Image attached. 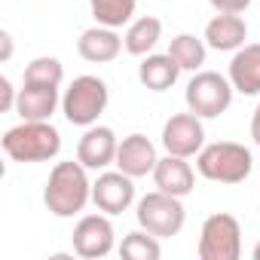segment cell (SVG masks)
I'll list each match as a JSON object with an SVG mask.
<instances>
[{"label": "cell", "instance_id": "obj_1", "mask_svg": "<svg viewBox=\"0 0 260 260\" xmlns=\"http://www.w3.org/2000/svg\"><path fill=\"white\" fill-rule=\"evenodd\" d=\"M89 169L77 159L71 162H55V169L49 172L46 190H43V202L49 208V214L55 217H74L80 214L89 199H92V181L86 175Z\"/></svg>", "mask_w": 260, "mask_h": 260}, {"label": "cell", "instance_id": "obj_2", "mask_svg": "<svg viewBox=\"0 0 260 260\" xmlns=\"http://www.w3.org/2000/svg\"><path fill=\"white\" fill-rule=\"evenodd\" d=\"M0 144L13 162H46L58 156L61 135L49 119H22L19 125L7 128Z\"/></svg>", "mask_w": 260, "mask_h": 260}, {"label": "cell", "instance_id": "obj_3", "mask_svg": "<svg viewBox=\"0 0 260 260\" xmlns=\"http://www.w3.org/2000/svg\"><path fill=\"white\" fill-rule=\"evenodd\" d=\"M254 169V156L245 144L214 141L196 153V172L217 184H242Z\"/></svg>", "mask_w": 260, "mask_h": 260}, {"label": "cell", "instance_id": "obj_4", "mask_svg": "<svg viewBox=\"0 0 260 260\" xmlns=\"http://www.w3.org/2000/svg\"><path fill=\"white\" fill-rule=\"evenodd\" d=\"M107 101H110L107 83H104L101 77L83 74V77H77V80L64 89V95H61V113H64V119H68L71 125L89 128V125L98 122V116L104 113Z\"/></svg>", "mask_w": 260, "mask_h": 260}, {"label": "cell", "instance_id": "obj_5", "mask_svg": "<svg viewBox=\"0 0 260 260\" xmlns=\"http://www.w3.org/2000/svg\"><path fill=\"white\" fill-rule=\"evenodd\" d=\"M233 92H236V89H233L230 77H223V74H217V71H199V74L187 83L184 98H187V107H190L196 116L214 119V116H220L223 110H230Z\"/></svg>", "mask_w": 260, "mask_h": 260}, {"label": "cell", "instance_id": "obj_6", "mask_svg": "<svg viewBox=\"0 0 260 260\" xmlns=\"http://www.w3.org/2000/svg\"><path fill=\"white\" fill-rule=\"evenodd\" d=\"M138 226L159 236V239H172L184 230V220H187V211L181 205V196H172V193H162V190H153L147 193L141 202H138Z\"/></svg>", "mask_w": 260, "mask_h": 260}, {"label": "cell", "instance_id": "obj_7", "mask_svg": "<svg viewBox=\"0 0 260 260\" xmlns=\"http://www.w3.org/2000/svg\"><path fill=\"white\" fill-rule=\"evenodd\" d=\"M199 257L202 260H239L242 257V226L233 214L217 211L202 223Z\"/></svg>", "mask_w": 260, "mask_h": 260}, {"label": "cell", "instance_id": "obj_8", "mask_svg": "<svg viewBox=\"0 0 260 260\" xmlns=\"http://www.w3.org/2000/svg\"><path fill=\"white\" fill-rule=\"evenodd\" d=\"M162 147L172 156H196L205 147V128H202V116L190 113H175L166 125H162Z\"/></svg>", "mask_w": 260, "mask_h": 260}, {"label": "cell", "instance_id": "obj_9", "mask_svg": "<svg viewBox=\"0 0 260 260\" xmlns=\"http://www.w3.org/2000/svg\"><path fill=\"white\" fill-rule=\"evenodd\" d=\"M74 251L86 260H98V257H107L113 251V242H116V233H113V223L107 214H86L80 217V223L74 226Z\"/></svg>", "mask_w": 260, "mask_h": 260}, {"label": "cell", "instance_id": "obj_10", "mask_svg": "<svg viewBox=\"0 0 260 260\" xmlns=\"http://www.w3.org/2000/svg\"><path fill=\"white\" fill-rule=\"evenodd\" d=\"M92 202L104 214H122L128 205L135 202V178H128L125 172H104L92 184Z\"/></svg>", "mask_w": 260, "mask_h": 260}, {"label": "cell", "instance_id": "obj_11", "mask_svg": "<svg viewBox=\"0 0 260 260\" xmlns=\"http://www.w3.org/2000/svg\"><path fill=\"white\" fill-rule=\"evenodd\" d=\"M116 150H119V141L113 135V128L89 125L80 138V144H77V159L86 169L98 172V169H107L110 162H116Z\"/></svg>", "mask_w": 260, "mask_h": 260}, {"label": "cell", "instance_id": "obj_12", "mask_svg": "<svg viewBox=\"0 0 260 260\" xmlns=\"http://www.w3.org/2000/svg\"><path fill=\"white\" fill-rule=\"evenodd\" d=\"M159 156H156V147L147 135L135 132L119 141V150H116V169L125 172L128 178H147L153 175Z\"/></svg>", "mask_w": 260, "mask_h": 260}, {"label": "cell", "instance_id": "obj_13", "mask_svg": "<svg viewBox=\"0 0 260 260\" xmlns=\"http://www.w3.org/2000/svg\"><path fill=\"white\" fill-rule=\"evenodd\" d=\"M202 40L211 49H217V52H236L248 40V25H245V19L239 13H217L205 25V37Z\"/></svg>", "mask_w": 260, "mask_h": 260}, {"label": "cell", "instance_id": "obj_14", "mask_svg": "<svg viewBox=\"0 0 260 260\" xmlns=\"http://www.w3.org/2000/svg\"><path fill=\"white\" fill-rule=\"evenodd\" d=\"M77 52H80V58H86L92 64H107V61H113L122 52V37L116 34V28L95 25V28H89V31L80 34Z\"/></svg>", "mask_w": 260, "mask_h": 260}, {"label": "cell", "instance_id": "obj_15", "mask_svg": "<svg viewBox=\"0 0 260 260\" xmlns=\"http://www.w3.org/2000/svg\"><path fill=\"white\" fill-rule=\"evenodd\" d=\"M153 181H156V190L184 199V196L193 193L196 172H193V166H190L184 156H172V153H166V156L156 162V169H153Z\"/></svg>", "mask_w": 260, "mask_h": 260}, {"label": "cell", "instance_id": "obj_16", "mask_svg": "<svg viewBox=\"0 0 260 260\" xmlns=\"http://www.w3.org/2000/svg\"><path fill=\"white\" fill-rule=\"evenodd\" d=\"M230 83L242 95H260V43H245L230 61Z\"/></svg>", "mask_w": 260, "mask_h": 260}, {"label": "cell", "instance_id": "obj_17", "mask_svg": "<svg viewBox=\"0 0 260 260\" xmlns=\"http://www.w3.org/2000/svg\"><path fill=\"white\" fill-rule=\"evenodd\" d=\"M61 104L58 98V86H37V83H25L19 89V101H16V113L22 119H49L55 113V107Z\"/></svg>", "mask_w": 260, "mask_h": 260}, {"label": "cell", "instance_id": "obj_18", "mask_svg": "<svg viewBox=\"0 0 260 260\" xmlns=\"http://www.w3.org/2000/svg\"><path fill=\"white\" fill-rule=\"evenodd\" d=\"M181 77V64L166 52V55H144V61L138 64V80L144 83V89L150 92H166L178 83Z\"/></svg>", "mask_w": 260, "mask_h": 260}, {"label": "cell", "instance_id": "obj_19", "mask_svg": "<svg viewBox=\"0 0 260 260\" xmlns=\"http://www.w3.org/2000/svg\"><path fill=\"white\" fill-rule=\"evenodd\" d=\"M159 37H162V22L156 16H141V19H135L132 25H128L125 37H122V46H125L128 55L144 58V55L153 52V46L159 43Z\"/></svg>", "mask_w": 260, "mask_h": 260}, {"label": "cell", "instance_id": "obj_20", "mask_svg": "<svg viewBox=\"0 0 260 260\" xmlns=\"http://www.w3.org/2000/svg\"><path fill=\"white\" fill-rule=\"evenodd\" d=\"M205 40H199L196 34H178L169 43V55L181 64V71H199L205 64Z\"/></svg>", "mask_w": 260, "mask_h": 260}, {"label": "cell", "instance_id": "obj_21", "mask_svg": "<svg viewBox=\"0 0 260 260\" xmlns=\"http://www.w3.org/2000/svg\"><path fill=\"white\" fill-rule=\"evenodd\" d=\"M135 4H138V0H89L95 22L107 25V28H122V25L132 22Z\"/></svg>", "mask_w": 260, "mask_h": 260}, {"label": "cell", "instance_id": "obj_22", "mask_svg": "<svg viewBox=\"0 0 260 260\" xmlns=\"http://www.w3.org/2000/svg\"><path fill=\"white\" fill-rule=\"evenodd\" d=\"M119 254L125 260H159L162 248H159V236L147 233V230H135L125 233L119 242Z\"/></svg>", "mask_w": 260, "mask_h": 260}, {"label": "cell", "instance_id": "obj_23", "mask_svg": "<svg viewBox=\"0 0 260 260\" xmlns=\"http://www.w3.org/2000/svg\"><path fill=\"white\" fill-rule=\"evenodd\" d=\"M64 80V64L52 55H40L25 68V83H37V86H61Z\"/></svg>", "mask_w": 260, "mask_h": 260}, {"label": "cell", "instance_id": "obj_24", "mask_svg": "<svg viewBox=\"0 0 260 260\" xmlns=\"http://www.w3.org/2000/svg\"><path fill=\"white\" fill-rule=\"evenodd\" d=\"M16 101H19V95H16V89H13V83L4 77V80H0V110H4V113H13V110H16Z\"/></svg>", "mask_w": 260, "mask_h": 260}, {"label": "cell", "instance_id": "obj_25", "mask_svg": "<svg viewBox=\"0 0 260 260\" xmlns=\"http://www.w3.org/2000/svg\"><path fill=\"white\" fill-rule=\"evenodd\" d=\"M217 13H245L251 7V0H208Z\"/></svg>", "mask_w": 260, "mask_h": 260}, {"label": "cell", "instance_id": "obj_26", "mask_svg": "<svg viewBox=\"0 0 260 260\" xmlns=\"http://www.w3.org/2000/svg\"><path fill=\"white\" fill-rule=\"evenodd\" d=\"M0 43H4L0 61H10V55H13V37H10V31H0Z\"/></svg>", "mask_w": 260, "mask_h": 260}, {"label": "cell", "instance_id": "obj_27", "mask_svg": "<svg viewBox=\"0 0 260 260\" xmlns=\"http://www.w3.org/2000/svg\"><path fill=\"white\" fill-rule=\"evenodd\" d=\"M251 138H254V144L260 147V104L254 107V116H251Z\"/></svg>", "mask_w": 260, "mask_h": 260}, {"label": "cell", "instance_id": "obj_28", "mask_svg": "<svg viewBox=\"0 0 260 260\" xmlns=\"http://www.w3.org/2000/svg\"><path fill=\"white\" fill-rule=\"evenodd\" d=\"M251 257H254V260H260V242L254 245V251H251Z\"/></svg>", "mask_w": 260, "mask_h": 260}]
</instances>
